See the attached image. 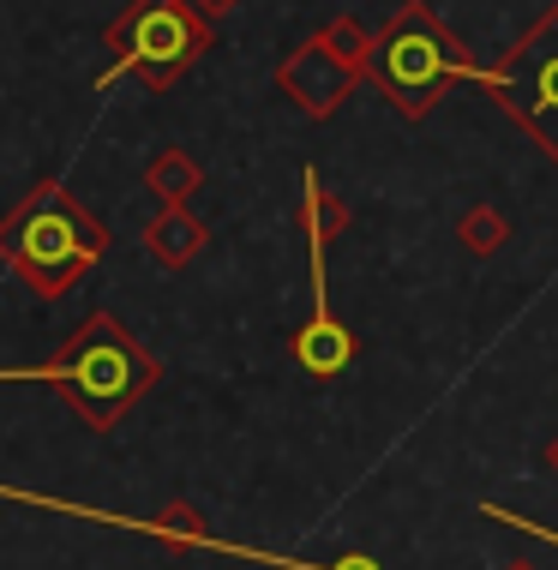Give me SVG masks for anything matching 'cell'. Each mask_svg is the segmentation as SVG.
Returning <instances> with one entry per match:
<instances>
[{
    "mask_svg": "<svg viewBox=\"0 0 558 570\" xmlns=\"http://www.w3.org/2000/svg\"><path fill=\"white\" fill-rule=\"evenodd\" d=\"M288 354H294V366H301V373L336 379V373H349V366H354V336H349L343 318L319 301V313L288 336Z\"/></svg>",
    "mask_w": 558,
    "mask_h": 570,
    "instance_id": "obj_7",
    "label": "cell"
},
{
    "mask_svg": "<svg viewBox=\"0 0 558 570\" xmlns=\"http://www.w3.org/2000/svg\"><path fill=\"white\" fill-rule=\"evenodd\" d=\"M301 228H306V240H313V283L324 288V246H331V240L349 228V205H343L336 193H324L319 168H306V193H301Z\"/></svg>",
    "mask_w": 558,
    "mask_h": 570,
    "instance_id": "obj_9",
    "label": "cell"
},
{
    "mask_svg": "<svg viewBox=\"0 0 558 570\" xmlns=\"http://www.w3.org/2000/svg\"><path fill=\"white\" fill-rule=\"evenodd\" d=\"M492 102L558 163V0L505 49L499 67L474 72Z\"/></svg>",
    "mask_w": 558,
    "mask_h": 570,
    "instance_id": "obj_5",
    "label": "cell"
},
{
    "mask_svg": "<svg viewBox=\"0 0 558 570\" xmlns=\"http://www.w3.org/2000/svg\"><path fill=\"white\" fill-rule=\"evenodd\" d=\"M319 37H324V42H331V49H336V55H343V60H349V67H354V72H361V79H366V49H372V30H366L361 19H349V12H343V19H331V24H324V30H319Z\"/></svg>",
    "mask_w": 558,
    "mask_h": 570,
    "instance_id": "obj_13",
    "label": "cell"
},
{
    "mask_svg": "<svg viewBox=\"0 0 558 570\" xmlns=\"http://www.w3.org/2000/svg\"><path fill=\"white\" fill-rule=\"evenodd\" d=\"M108 49H115V67H108L97 85H115L120 72H138L150 90H168L211 49V24L198 19L186 0H133V7L108 24Z\"/></svg>",
    "mask_w": 558,
    "mask_h": 570,
    "instance_id": "obj_4",
    "label": "cell"
},
{
    "mask_svg": "<svg viewBox=\"0 0 558 570\" xmlns=\"http://www.w3.org/2000/svg\"><path fill=\"white\" fill-rule=\"evenodd\" d=\"M505 570H540V564H529V559H517V564H505Z\"/></svg>",
    "mask_w": 558,
    "mask_h": 570,
    "instance_id": "obj_17",
    "label": "cell"
},
{
    "mask_svg": "<svg viewBox=\"0 0 558 570\" xmlns=\"http://www.w3.org/2000/svg\"><path fill=\"white\" fill-rule=\"evenodd\" d=\"M276 85H283V97H288L301 115L331 120V115H336V109H343V102L354 97L361 72H354L349 60L336 55L324 37H306L301 49H288V60L276 67Z\"/></svg>",
    "mask_w": 558,
    "mask_h": 570,
    "instance_id": "obj_6",
    "label": "cell"
},
{
    "mask_svg": "<svg viewBox=\"0 0 558 570\" xmlns=\"http://www.w3.org/2000/svg\"><path fill=\"white\" fill-rule=\"evenodd\" d=\"M186 7H193L198 19H205V24H216V19H228V12L241 7V0H186Z\"/></svg>",
    "mask_w": 558,
    "mask_h": 570,
    "instance_id": "obj_14",
    "label": "cell"
},
{
    "mask_svg": "<svg viewBox=\"0 0 558 570\" xmlns=\"http://www.w3.org/2000/svg\"><path fill=\"white\" fill-rule=\"evenodd\" d=\"M120 529H145V534H157V541H168V547H216V552H235L228 541H216L211 534V522L193 511V504H168V511H157L150 522H120Z\"/></svg>",
    "mask_w": 558,
    "mask_h": 570,
    "instance_id": "obj_10",
    "label": "cell"
},
{
    "mask_svg": "<svg viewBox=\"0 0 558 570\" xmlns=\"http://www.w3.org/2000/svg\"><path fill=\"white\" fill-rule=\"evenodd\" d=\"M205 240H211V228L198 223L186 205H163L157 217H150V228H145V253L157 258L163 271H186L198 253H205Z\"/></svg>",
    "mask_w": 558,
    "mask_h": 570,
    "instance_id": "obj_8",
    "label": "cell"
},
{
    "mask_svg": "<svg viewBox=\"0 0 558 570\" xmlns=\"http://www.w3.org/2000/svg\"><path fill=\"white\" fill-rule=\"evenodd\" d=\"M547 469H552V474H558V439H552V444H547Z\"/></svg>",
    "mask_w": 558,
    "mask_h": 570,
    "instance_id": "obj_16",
    "label": "cell"
},
{
    "mask_svg": "<svg viewBox=\"0 0 558 570\" xmlns=\"http://www.w3.org/2000/svg\"><path fill=\"white\" fill-rule=\"evenodd\" d=\"M457 240L469 246L474 258H492V253H499V246L510 240L505 210H492V205H469V210H462V223H457Z\"/></svg>",
    "mask_w": 558,
    "mask_h": 570,
    "instance_id": "obj_12",
    "label": "cell"
},
{
    "mask_svg": "<svg viewBox=\"0 0 558 570\" xmlns=\"http://www.w3.org/2000/svg\"><path fill=\"white\" fill-rule=\"evenodd\" d=\"M366 79L384 90V102H391L402 120H427L444 97H451L457 79H474V60L439 12L421 7V0H409V7H397L391 19H384V30H372Z\"/></svg>",
    "mask_w": 558,
    "mask_h": 570,
    "instance_id": "obj_3",
    "label": "cell"
},
{
    "mask_svg": "<svg viewBox=\"0 0 558 570\" xmlns=\"http://www.w3.org/2000/svg\"><path fill=\"white\" fill-rule=\"evenodd\" d=\"M102 253H108V228L60 180H37L0 217V265L42 301L72 295L97 271Z\"/></svg>",
    "mask_w": 558,
    "mask_h": 570,
    "instance_id": "obj_2",
    "label": "cell"
},
{
    "mask_svg": "<svg viewBox=\"0 0 558 570\" xmlns=\"http://www.w3.org/2000/svg\"><path fill=\"white\" fill-rule=\"evenodd\" d=\"M324 570H379V564H372L366 552H343V559H336V564H324Z\"/></svg>",
    "mask_w": 558,
    "mask_h": 570,
    "instance_id": "obj_15",
    "label": "cell"
},
{
    "mask_svg": "<svg viewBox=\"0 0 558 570\" xmlns=\"http://www.w3.org/2000/svg\"><path fill=\"white\" fill-rule=\"evenodd\" d=\"M19 379L49 384L90 433H108V426H120L150 396L163 366L115 313H90L72 336H60V348L42 366H25V373L19 366H0V384H19Z\"/></svg>",
    "mask_w": 558,
    "mask_h": 570,
    "instance_id": "obj_1",
    "label": "cell"
},
{
    "mask_svg": "<svg viewBox=\"0 0 558 570\" xmlns=\"http://www.w3.org/2000/svg\"><path fill=\"white\" fill-rule=\"evenodd\" d=\"M198 180H205L198 163L186 157V150H175V145L145 163V193H157V205H186V198L198 193Z\"/></svg>",
    "mask_w": 558,
    "mask_h": 570,
    "instance_id": "obj_11",
    "label": "cell"
}]
</instances>
